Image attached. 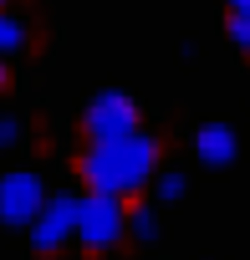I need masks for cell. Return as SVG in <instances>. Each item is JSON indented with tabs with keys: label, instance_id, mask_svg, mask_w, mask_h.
I'll return each mask as SVG.
<instances>
[{
	"label": "cell",
	"instance_id": "cell-4",
	"mask_svg": "<svg viewBox=\"0 0 250 260\" xmlns=\"http://www.w3.org/2000/svg\"><path fill=\"white\" fill-rule=\"evenodd\" d=\"M138 122H143V107H138L128 92H117V87L97 92V97L82 107V133H87V143H97V138H117V133H133Z\"/></svg>",
	"mask_w": 250,
	"mask_h": 260
},
{
	"label": "cell",
	"instance_id": "cell-8",
	"mask_svg": "<svg viewBox=\"0 0 250 260\" xmlns=\"http://www.w3.org/2000/svg\"><path fill=\"white\" fill-rule=\"evenodd\" d=\"M31 46V26L11 16V6H0V56H21Z\"/></svg>",
	"mask_w": 250,
	"mask_h": 260
},
{
	"label": "cell",
	"instance_id": "cell-3",
	"mask_svg": "<svg viewBox=\"0 0 250 260\" xmlns=\"http://www.w3.org/2000/svg\"><path fill=\"white\" fill-rule=\"evenodd\" d=\"M72 230H77V194L61 189V194H46L41 199V209L26 224V240H31L36 255H56V250L72 245Z\"/></svg>",
	"mask_w": 250,
	"mask_h": 260
},
{
	"label": "cell",
	"instance_id": "cell-11",
	"mask_svg": "<svg viewBox=\"0 0 250 260\" xmlns=\"http://www.w3.org/2000/svg\"><path fill=\"white\" fill-rule=\"evenodd\" d=\"M21 133H26V127H21V117H11V112L0 117V153H6V148H16V143H21Z\"/></svg>",
	"mask_w": 250,
	"mask_h": 260
},
{
	"label": "cell",
	"instance_id": "cell-13",
	"mask_svg": "<svg viewBox=\"0 0 250 260\" xmlns=\"http://www.w3.org/2000/svg\"><path fill=\"white\" fill-rule=\"evenodd\" d=\"M11 87V67H6V56H0V92Z\"/></svg>",
	"mask_w": 250,
	"mask_h": 260
},
{
	"label": "cell",
	"instance_id": "cell-2",
	"mask_svg": "<svg viewBox=\"0 0 250 260\" xmlns=\"http://www.w3.org/2000/svg\"><path fill=\"white\" fill-rule=\"evenodd\" d=\"M122 214H128V199L122 194H107V189H87L77 194V230H72V245L87 250V255H107L117 250L122 240Z\"/></svg>",
	"mask_w": 250,
	"mask_h": 260
},
{
	"label": "cell",
	"instance_id": "cell-9",
	"mask_svg": "<svg viewBox=\"0 0 250 260\" xmlns=\"http://www.w3.org/2000/svg\"><path fill=\"white\" fill-rule=\"evenodd\" d=\"M143 194H153V204H174V199H184V194H189V179H184L179 169H164V164H159V174L148 179V189H143Z\"/></svg>",
	"mask_w": 250,
	"mask_h": 260
},
{
	"label": "cell",
	"instance_id": "cell-5",
	"mask_svg": "<svg viewBox=\"0 0 250 260\" xmlns=\"http://www.w3.org/2000/svg\"><path fill=\"white\" fill-rule=\"evenodd\" d=\"M41 199H46V179L36 169L0 174V224H6V230H26L31 214L41 209Z\"/></svg>",
	"mask_w": 250,
	"mask_h": 260
},
{
	"label": "cell",
	"instance_id": "cell-7",
	"mask_svg": "<svg viewBox=\"0 0 250 260\" xmlns=\"http://www.w3.org/2000/svg\"><path fill=\"white\" fill-rule=\"evenodd\" d=\"M122 235H128L133 245H153L159 240V209L148 199H133L128 214H122Z\"/></svg>",
	"mask_w": 250,
	"mask_h": 260
},
{
	"label": "cell",
	"instance_id": "cell-1",
	"mask_svg": "<svg viewBox=\"0 0 250 260\" xmlns=\"http://www.w3.org/2000/svg\"><path fill=\"white\" fill-rule=\"evenodd\" d=\"M159 164H164V143L153 133H143V122H138L133 133L87 143V153L77 158V179L87 189H107V194L133 199V194L148 189V179L159 174Z\"/></svg>",
	"mask_w": 250,
	"mask_h": 260
},
{
	"label": "cell",
	"instance_id": "cell-10",
	"mask_svg": "<svg viewBox=\"0 0 250 260\" xmlns=\"http://www.w3.org/2000/svg\"><path fill=\"white\" fill-rule=\"evenodd\" d=\"M225 31H230V46H235V51H240V56L250 61V21H240V16H230V26H225Z\"/></svg>",
	"mask_w": 250,
	"mask_h": 260
},
{
	"label": "cell",
	"instance_id": "cell-14",
	"mask_svg": "<svg viewBox=\"0 0 250 260\" xmlns=\"http://www.w3.org/2000/svg\"><path fill=\"white\" fill-rule=\"evenodd\" d=\"M0 6H6V0H0Z\"/></svg>",
	"mask_w": 250,
	"mask_h": 260
},
{
	"label": "cell",
	"instance_id": "cell-6",
	"mask_svg": "<svg viewBox=\"0 0 250 260\" xmlns=\"http://www.w3.org/2000/svg\"><path fill=\"white\" fill-rule=\"evenodd\" d=\"M194 158L204 169H230L240 158V133L230 122H199L194 127Z\"/></svg>",
	"mask_w": 250,
	"mask_h": 260
},
{
	"label": "cell",
	"instance_id": "cell-12",
	"mask_svg": "<svg viewBox=\"0 0 250 260\" xmlns=\"http://www.w3.org/2000/svg\"><path fill=\"white\" fill-rule=\"evenodd\" d=\"M230 6V16H240V21H250V0H225Z\"/></svg>",
	"mask_w": 250,
	"mask_h": 260
}]
</instances>
